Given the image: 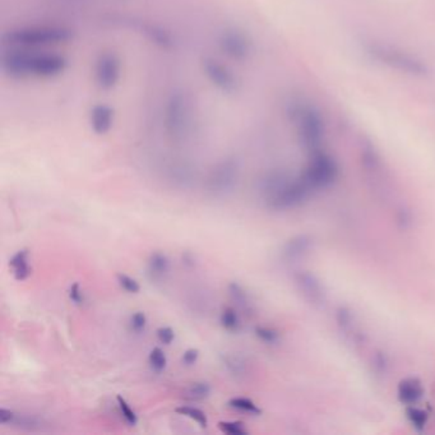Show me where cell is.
Masks as SVG:
<instances>
[{"instance_id":"16","label":"cell","mask_w":435,"mask_h":435,"mask_svg":"<svg viewBox=\"0 0 435 435\" xmlns=\"http://www.w3.org/2000/svg\"><path fill=\"white\" fill-rule=\"evenodd\" d=\"M220 325L225 331L230 333H239L243 330V322L240 314L235 308L228 307L220 314Z\"/></svg>"},{"instance_id":"11","label":"cell","mask_w":435,"mask_h":435,"mask_svg":"<svg viewBox=\"0 0 435 435\" xmlns=\"http://www.w3.org/2000/svg\"><path fill=\"white\" fill-rule=\"evenodd\" d=\"M171 271L170 258L161 251H155L147 260V276L149 280L160 283L168 280Z\"/></svg>"},{"instance_id":"30","label":"cell","mask_w":435,"mask_h":435,"mask_svg":"<svg viewBox=\"0 0 435 435\" xmlns=\"http://www.w3.org/2000/svg\"><path fill=\"white\" fill-rule=\"evenodd\" d=\"M200 359V350L197 348H188L182 355V364L184 367H194Z\"/></svg>"},{"instance_id":"2","label":"cell","mask_w":435,"mask_h":435,"mask_svg":"<svg viewBox=\"0 0 435 435\" xmlns=\"http://www.w3.org/2000/svg\"><path fill=\"white\" fill-rule=\"evenodd\" d=\"M362 52L370 61L391 72L410 78H427L430 75V67L419 55L405 50L396 45L378 40L362 41Z\"/></svg>"},{"instance_id":"27","label":"cell","mask_w":435,"mask_h":435,"mask_svg":"<svg viewBox=\"0 0 435 435\" xmlns=\"http://www.w3.org/2000/svg\"><path fill=\"white\" fill-rule=\"evenodd\" d=\"M68 297L77 307H81L86 302V295L78 282H74L71 285V288L68 290Z\"/></svg>"},{"instance_id":"28","label":"cell","mask_w":435,"mask_h":435,"mask_svg":"<svg viewBox=\"0 0 435 435\" xmlns=\"http://www.w3.org/2000/svg\"><path fill=\"white\" fill-rule=\"evenodd\" d=\"M373 368L376 376H383L388 370V359L384 353H376L373 357Z\"/></svg>"},{"instance_id":"14","label":"cell","mask_w":435,"mask_h":435,"mask_svg":"<svg viewBox=\"0 0 435 435\" xmlns=\"http://www.w3.org/2000/svg\"><path fill=\"white\" fill-rule=\"evenodd\" d=\"M220 359H221L222 367L233 378L242 379L248 374L249 365L242 355L226 353V354H222Z\"/></svg>"},{"instance_id":"29","label":"cell","mask_w":435,"mask_h":435,"mask_svg":"<svg viewBox=\"0 0 435 435\" xmlns=\"http://www.w3.org/2000/svg\"><path fill=\"white\" fill-rule=\"evenodd\" d=\"M156 337L163 345H171L174 342V339H175V332H174V330L171 327L163 325V327H160L156 331Z\"/></svg>"},{"instance_id":"20","label":"cell","mask_w":435,"mask_h":435,"mask_svg":"<svg viewBox=\"0 0 435 435\" xmlns=\"http://www.w3.org/2000/svg\"><path fill=\"white\" fill-rule=\"evenodd\" d=\"M175 413L185 416L188 419L194 421L196 424H198L200 428H207L208 425V419L205 411H202L198 407H193V406H180L175 408Z\"/></svg>"},{"instance_id":"23","label":"cell","mask_w":435,"mask_h":435,"mask_svg":"<svg viewBox=\"0 0 435 435\" xmlns=\"http://www.w3.org/2000/svg\"><path fill=\"white\" fill-rule=\"evenodd\" d=\"M117 401H118L120 415L124 418V420L128 422V425L135 427V425L138 424V415L135 413L133 408L131 407V405H129L121 396H118V397H117Z\"/></svg>"},{"instance_id":"22","label":"cell","mask_w":435,"mask_h":435,"mask_svg":"<svg viewBox=\"0 0 435 435\" xmlns=\"http://www.w3.org/2000/svg\"><path fill=\"white\" fill-rule=\"evenodd\" d=\"M254 334H256V337L260 342H263L265 345H271V346L277 345L281 339L280 333L277 332L276 330L271 328V327H266V325L256 327Z\"/></svg>"},{"instance_id":"31","label":"cell","mask_w":435,"mask_h":435,"mask_svg":"<svg viewBox=\"0 0 435 435\" xmlns=\"http://www.w3.org/2000/svg\"><path fill=\"white\" fill-rule=\"evenodd\" d=\"M183 265L189 267V268L196 266V259L193 257V254H191V253L183 254Z\"/></svg>"},{"instance_id":"21","label":"cell","mask_w":435,"mask_h":435,"mask_svg":"<svg viewBox=\"0 0 435 435\" xmlns=\"http://www.w3.org/2000/svg\"><path fill=\"white\" fill-rule=\"evenodd\" d=\"M148 364L155 373H163L168 367V357L161 347H154L148 355Z\"/></svg>"},{"instance_id":"6","label":"cell","mask_w":435,"mask_h":435,"mask_svg":"<svg viewBox=\"0 0 435 435\" xmlns=\"http://www.w3.org/2000/svg\"><path fill=\"white\" fill-rule=\"evenodd\" d=\"M163 175L172 186L191 189L198 180V170L185 158H171L163 168Z\"/></svg>"},{"instance_id":"25","label":"cell","mask_w":435,"mask_h":435,"mask_svg":"<svg viewBox=\"0 0 435 435\" xmlns=\"http://www.w3.org/2000/svg\"><path fill=\"white\" fill-rule=\"evenodd\" d=\"M117 281H118L119 286L128 294H138L140 291V282L126 273H118Z\"/></svg>"},{"instance_id":"5","label":"cell","mask_w":435,"mask_h":435,"mask_svg":"<svg viewBox=\"0 0 435 435\" xmlns=\"http://www.w3.org/2000/svg\"><path fill=\"white\" fill-rule=\"evenodd\" d=\"M240 179V163L235 157H226L214 163L206 179V191L214 198L228 197L235 191Z\"/></svg>"},{"instance_id":"3","label":"cell","mask_w":435,"mask_h":435,"mask_svg":"<svg viewBox=\"0 0 435 435\" xmlns=\"http://www.w3.org/2000/svg\"><path fill=\"white\" fill-rule=\"evenodd\" d=\"M286 115L295 128L297 140L309 152L323 148L327 126L322 111L305 98H293L286 105Z\"/></svg>"},{"instance_id":"10","label":"cell","mask_w":435,"mask_h":435,"mask_svg":"<svg viewBox=\"0 0 435 435\" xmlns=\"http://www.w3.org/2000/svg\"><path fill=\"white\" fill-rule=\"evenodd\" d=\"M424 385L420 379L415 376H408L402 379L397 388V396L401 404L406 406L418 405L424 397Z\"/></svg>"},{"instance_id":"1","label":"cell","mask_w":435,"mask_h":435,"mask_svg":"<svg viewBox=\"0 0 435 435\" xmlns=\"http://www.w3.org/2000/svg\"><path fill=\"white\" fill-rule=\"evenodd\" d=\"M258 191L266 206L272 211H290L297 208L313 194L302 175L291 177L280 170L267 172L260 177Z\"/></svg>"},{"instance_id":"19","label":"cell","mask_w":435,"mask_h":435,"mask_svg":"<svg viewBox=\"0 0 435 435\" xmlns=\"http://www.w3.org/2000/svg\"><path fill=\"white\" fill-rule=\"evenodd\" d=\"M406 415H407V419L410 421V424L419 432L424 430L428 424V413L416 405L407 406Z\"/></svg>"},{"instance_id":"24","label":"cell","mask_w":435,"mask_h":435,"mask_svg":"<svg viewBox=\"0 0 435 435\" xmlns=\"http://www.w3.org/2000/svg\"><path fill=\"white\" fill-rule=\"evenodd\" d=\"M147 316L143 311H135V313H133L129 318V322H128L131 332L135 333V334H140V333L145 332L146 328H147Z\"/></svg>"},{"instance_id":"26","label":"cell","mask_w":435,"mask_h":435,"mask_svg":"<svg viewBox=\"0 0 435 435\" xmlns=\"http://www.w3.org/2000/svg\"><path fill=\"white\" fill-rule=\"evenodd\" d=\"M219 429L228 435H246L248 430L240 421H220Z\"/></svg>"},{"instance_id":"13","label":"cell","mask_w":435,"mask_h":435,"mask_svg":"<svg viewBox=\"0 0 435 435\" xmlns=\"http://www.w3.org/2000/svg\"><path fill=\"white\" fill-rule=\"evenodd\" d=\"M230 299L235 304L236 308L242 310L244 314L251 316L254 311V304L251 302V297L248 291L239 283V282H230L228 286Z\"/></svg>"},{"instance_id":"4","label":"cell","mask_w":435,"mask_h":435,"mask_svg":"<svg viewBox=\"0 0 435 435\" xmlns=\"http://www.w3.org/2000/svg\"><path fill=\"white\" fill-rule=\"evenodd\" d=\"M309 160L302 172L304 182L314 192H320L331 188L339 177L337 160L325 152L323 148L309 152Z\"/></svg>"},{"instance_id":"12","label":"cell","mask_w":435,"mask_h":435,"mask_svg":"<svg viewBox=\"0 0 435 435\" xmlns=\"http://www.w3.org/2000/svg\"><path fill=\"white\" fill-rule=\"evenodd\" d=\"M8 265L12 270L15 280L22 282L30 277L32 268L30 266V253L27 249L17 251L12 256V258L9 259Z\"/></svg>"},{"instance_id":"18","label":"cell","mask_w":435,"mask_h":435,"mask_svg":"<svg viewBox=\"0 0 435 435\" xmlns=\"http://www.w3.org/2000/svg\"><path fill=\"white\" fill-rule=\"evenodd\" d=\"M228 405L236 411H240V413H249L253 416L262 415L260 407L256 402H253L251 399H246V397H234V399H230Z\"/></svg>"},{"instance_id":"15","label":"cell","mask_w":435,"mask_h":435,"mask_svg":"<svg viewBox=\"0 0 435 435\" xmlns=\"http://www.w3.org/2000/svg\"><path fill=\"white\" fill-rule=\"evenodd\" d=\"M336 319L341 332L345 333L348 337L356 339L362 334L359 332V325L356 322L354 313L346 307H339L336 313Z\"/></svg>"},{"instance_id":"7","label":"cell","mask_w":435,"mask_h":435,"mask_svg":"<svg viewBox=\"0 0 435 435\" xmlns=\"http://www.w3.org/2000/svg\"><path fill=\"white\" fill-rule=\"evenodd\" d=\"M294 282L305 302L314 308L325 307L327 302V290L323 282L314 273L299 271L294 274Z\"/></svg>"},{"instance_id":"8","label":"cell","mask_w":435,"mask_h":435,"mask_svg":"<svg viewBox=\"0 0 435 435\" xmlns=\"http://www.w3.org/2000/svg\"><path fill=\"white\" fill-rule=\"evenodd\" d=\"M314 248V240L310 235L302 234L288 239L281 249V258L286 263H295L308 257Z\"/></svg>"},{"instance_id":"17","label":"cell","mask_w":435,"mask_h":435,"mask_svg":"<svg viewBox=\"0 0 435 435\" xmlns=\"http://www.w3.org/2000/svg\"><path fill=\"white\" fill-rule=\"evenodd\" d=\"M211 392H212L211 384L207 382H196V383L191 384L188 388H185L183 396L188 401L200 402V401L208 399L211 396Z\"/></svg>"},{"instance_id":"9","label":"cell","mask_w":435,"mask_h":435,"mask_svg":"<svg viewBox=\"0 0 435 435\" xmlns=\"http://www.w3.org/2000/svg\"><path fill=\"white\" fill-rule=\"evenodd\" d=\"M0 424L6 427L10 425L15 428L22 429V430H29V432L38 430L45 425L44 420L36 415L15 413L8 408H0Z\"/></svg>"}]
</instances>
